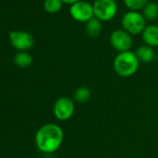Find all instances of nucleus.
<instances>
[{
    "label": "nucleus",
    "mask_w": 158,
    "mask_h": 158,
    "mask_svg": "<svg viewBox=\"0 0 158 158\" xmlns=\"http://www.w3.org/2000/svg\"><path fill=\"white\" fill-rule=\"evenodd\" d=\"M64 132L62 128L54 123H48L40 127L35 135V142L36 148L44 153H53L62 145Z\"/></svg>",
    "instance_id": "obj_1"
},
{
    "label": "nucleus",
    "mask_w": 158,
    "mask_h": 158,
    "mask_svg": "<svg viewBox=\"0 0 158 158\" xmlns=\"http://www.w3.org/2000/svg\"><path fill=\"white\" fill-rule=\"evenodd\" d=\"M139 60L135 52L128 50L118 53L114 60V70L120 77H130L134 75L139 68Z\"/></svg>",
    "instance_id": "obj_2"
},
{
    "label": "nucleus",
    "mask_w": 158,
    "mask_h": 158,
    "mask_svg": "<svg viewBox=\"0 0 158 158\" xmlns=\"http://www.w3.org/2000/svg\"><path fill=\"white\" fill-rule=\"evenodd\" d=\"M121 24L123 30H125L131 35L142 34L143 30L147 26L146 20L143 17L142 13L132 10H129L124 14L121 20Z\"/></svg>",
    "instance_id": "obj_3"
},
{
    "label": "nucleus",
    "mask_w": 158,
    "mask_h": 158,
    "mask_svg": "<svg viewBox=\"0 0 158 158\" xmlns=\"http://www.w3.org/2000/svg\"><path fill=\"white\" fill-rule=\"evenodd\" d=\"M92 5L94 17L101 22L113 20L118 11V6L115 0H95Z\"/></svg>",
    "instance_id": "obj_4"
},
{
    "label": "nucleus",
    "mask_w": 158,
    "mask_h": 158,
    "mask_svg": "<svg viewBox=\"0 0 158 158\" xmlns=\"http://www.w3.org/2000/svg\"><path fill=\"white\" fill-rule=\"evenodd\" d=\"M75 111L74 101L66 96L60 97L54 102L52 112L56 119L64 122L68 121L73 115Z\"/></svg>",
    "instance_id": "obj_5"
},
{
    "label": "nucleus",
    "mask_w": 158,
    "mask_h": 158,
    "mask_svg": "<svg viewBox=\"0 0 158 158\" xmlns=\"http://www.w3.org/2000/svg\"><path fill=\"white\" fill-rule=\"evenodd\" d=\"M69 11L71 17L78 23H87L92 18H94L93 5L88 1H84V0H80L70 6Z\"/></svg>",
    "instance_id": "obj_6"
},
{
    "label": "nucleus",
    "mask_w": 158,
    "mask_h": 158,
    "mask_svg": "<svg viewBox=\"0 0 158 158\" xmlns=\"http://www.w3.org/2000/svg\"><path fill=\"white\" fill-rule=\"evenodd\" d=\"M9 39L11 46L18 51H28L35 45L34 36L26 31H10Z\"/></svg>",
    "instance_id": "obj_7"
},
{
    "label": "nucleus",
    "mask_w": 158,
    "mask_h": 158,
    "mask_svg": "<svg viewBox=\"0 0 158 158\" xmlns=\"http://www.w3.org/2000/svg\"><path fill=\"white\" fill-rule=\"evenodd\" d=\"M110 44L111 46L119 53L130 50L133 45V40L131 35L126 32L123 29L114 30L110 35Z\"/></svg>",
    "instance_id": "obj_8"
},
{
    "label": "nucleus",
    "mask_w": 158,
    "mask_h": 158,
    "mask_svg": "<svg viewBox=\"0 0 158 158\" xmlns=\"http://www.w3.org/2000/svg\"><path fill=\"white\" fill-rule=\"evenodd\" d=\"M141 37L145 45L152 48L158 47V25H147L141 34Z\"/></svg>",
    "instance_id": "obj_9"
},
{
    "label": "nucleus",
    "mask_w": 158,
    "mask_h": 158,
    "mask_svg": "<svg viewBox=\"0 0 158 158\" xmlns=\"http://www.w3.org/2000/svg\"><path fill=\"white\" fill-rule=\"evenodd\" d=\"M135 54L138 60H139V62H142V63H150L156 58V54H155L153 48L149 47L147 45L139 47L136 49Z\"/></svg>",
    "instance_id": "obj_10"
},
{
    "label": "nucleus",
    "mask_w": 158,
    "mask_h": 158,
    "mask_svg": "<svg viewBox=\"0 0 158 158\" xmlns=\"http://www.w3.org/2000/svg\"><path fill=\"white\" fill-rule=\"evenodd\" d=\"M13 61L15 65L20 68H27L33 64L34 59L28 51H19L15 54Z\"/></svg>",
    "instance_id": "obj_11"
},
{
    "label": "nucleus",
    "mask_w": 158,
    "mask_h": 158,
    "mask_svg": "<svg viewBox=\"0 0 158 158\" xmlns=\"http://www.w3.org/2000/svg\"><path fill=\"white\" fill-rule=\"evenodd\" d=\"M102 31V22L97 18H92L86 23V32L89 37L95 38L98 37Z\"/></svg>",
    "instance_id": "obj_12"
},
{
    "label": "nucleus",
    "mask_w": 158,
    "mask_h": 158,
    "mask_svg": "<svg viewBox=\"0 0 158 158\" xmlns=\"http://www.w3.org/2000/svg\"><path fill=\"white\" fill-rule=\"evenodd\" d=\"M73 101L78 103H85L91 98V90L86 86L79 87L73 93Z\"/></svg>",
    "instance_id": "obj_13"
},
{
    "label": "nucleus",
    "mask_w": 158,
    "mask_h": 158,
    "mask_svg": "<svg viewBox=\"0 0 158 158\" xmlns=\"http://www.w3.org/2000/svg\"><path fill=\"white\" fill-rule=\"evenodd\" d=\"M142 15L146 21L152 22L158 18V4L155 2H149L142 10Z\"/></svg>",
    "instance_id": "obj_14"
},
{
    "label": "nucleus",
    "mask_w": 158,
    "mask_h": 158,
    "mask_svg": "<svg viewBox=\"0 0 158 158\" xmlns=\"http://www.w3.org/2000/svg\"><path fill=\"white\" fill-rule=\"evenodd\" d=\"M62 5L63 3L60 0H45L44 1V9L50 14L59 12L61 10Z\"/></svg>",
    "instance_id": "obj_15"
},
{
    "label": "nucleus",
    "mask_w": 158,
    "mask_h": 158,
    "mask_svg": "<svg viewBox=\"0 0 158 158\" xmlns=\"http://www.w3.org/2000/svg\"><path fill=\"white\" fill-rule=\"evenodd\" d=\"M125 6L132 11H139L149 3V0H123Z\"/></svg>",
    "instance_id": "obj_16"
},
{
    "label": "nucleus",
    "mask_w": 158,
    "mask_h": 158,
    "mask_svg": "<svg viewBox=\"0 0 158 158\" xmlns=\"http://www.w3.org/2000/svg\"><path fill=\"white\" fill-rule=\"evenodd\" d=\"M60 1H61L63 4H67V5L72 6V5H73L74 3H76V2H78V1H80V0H60Z\"/></svg>",
    "instance_id": "obj_17"
},
{
    "label": "nucleus",
    "mask_w": 158,
    "mask_h": 158,
    "mask_svg": "<svg viewBox=\"0 0 158 158\" xmlns=\"http://www.w3.org/2000/svg\"><path fill=\"white\" fill-rule=\"evenodd\" d=\"M156 59H157V60H158V53H157V55H156Z\"/></svg>",
    "instance_id": "obj_18"
}]
</instances>
